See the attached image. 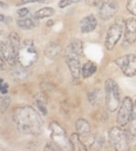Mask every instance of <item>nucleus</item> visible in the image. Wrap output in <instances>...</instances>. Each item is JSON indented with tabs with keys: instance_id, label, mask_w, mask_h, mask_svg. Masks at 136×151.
Wrapping results in <instances>:
<instances>
[{
	"instance_id": "1",
	"label": "nucleus",
	"mask_w": 136,
	"mask_h": 151,
	"mask_svg": "<svg viewBox=\"0 0 136 151\" xmlns=\"http://www.w3.org/2000/svg\"><path fill=\"white\" fill-rule=\"evenodd\" d=\"M17 129L26 135L39 136L42 132V121L37 111L29 105L20 106L13 115Z\"/></svg>"
},
{
	"instance_id": "2",
	"label": "nucleus",
	"mask_w": 136,
	"mask_h": 151,
	"mask_svg": "<svg viewBox=\"0 0 136 151\" xmlns=\"http://www.w3.org/2000/svg\"><path fill=\"white\" fill-rule=\"evenodd\" d=\"M20 43V37L16 32H11L6 41L0 42V51L3 59L11 66H14L18 63Z\"/></svg>"
},
{
	"instance_id": "3",
	"label": "nucleus",
	"mask_w": 136,
	"mask_h": 151,
	"mask_svg": "<svg viewBox=\"0 0 136 151\" xmlns=\"http://www.w3.org/2000/svg\"><path fill=\"white\" fill-rule=\"evenodd\" d=\"M38 52L33 40L26 39L21 43L18 54V63L25 67H30L38 59Z\"/></svg>"
},
{
	"instance_id": "4",
	"label": "nucleus",
	"mask_w": 136,
	"mask_h": 151,
	"mask_svg": "<svg viewBox=\"0 0 136 151\" xmlns=\"http://www.w3.org/2000/svg\"><path fill=\"white\" fill-rule=\"evenodd\" d=\"M105 103L109 112H115L120 106V93L119 86L112 78H108L104 84Z\"/></svg>"
},
{
	"instance_id": "5",
	"label": "nucleus",
	"mask_w": 136,
	"mask_h": 151,
	"mask_svg": "<svg viewBox=\"0 0 136 151\" xmlns=\"http://www.w3.org/2000/svg\"><path fill=\"white\" fill-rule=\"evenodd\" d=\"M108 139L110 144L115 150H128L129 137L127 132L119 127H112L108 131Z\"/></svg>"
},
{
	"instance_id": "6",
	"label": "nucleus",
	"mask_w": 136,
	"mask_h": 151,
	"mask_svg": "<svg viewBox=\"0 0 136 151\" xmlns=\"http://www.w3.org/2000/svg\"><path fill=\"white\" fill-rule=\"evenodd\" d=\"M49 130L52 142L54 143L60 150H67L71 148L66 130L63 129V127L58 122H52L49 125Z\"/></svg>"
},
{
	"instance_id": "7",
	"label": "nucleus",
	"mask_w": 136,
	"mask_h": 151,
	"mask_svg": "<svg viewBox=\"0 0 136 151\" xmlns=\"http://www.w3.org/2000/svg\"><path fill=\"white\" fill-rule=\"evenodd\" d=\"M80 54L71 47L68 46L66 50V62L73 79H79L81 74V66L80 61Z\"/></svg>"
},
{
	"instance_id": "8",
	"label": "nucleus",
	"mask_w": 136,
	"mask_h": 151,
	"mask_svg": "<svg viewBox=\"0 0 136 151\" xmlns=\"http://www.w3.org/2000/svg\"><path fill=\"white\" fill-rule=\"evenodd\" d=\"M133 107V101L130 97H125L122 99L119 107L117 118H116V122L120 127H124L130 122Z\"/></svg>"
},
{
	"instance_id": "9",
	"label": "nucleus",
	"mask_w": 136,
	"mask_h": 151,
	"mask_svg": "<svg viewBox=\"0 0 136 151\" xmlns=\"http://www.w3.org/2000/svg\"><path fill=\"white\" fill-rule=\"evenodd\" d=\"M115 63L127 77H133L136 75V55L131 54L123 55L116 58Z\"/></svg>"
},
{
	"instance_id": "10",
	"label": "nucleus",
	"mask_w": 136,
	"mask_h": 151,
	"mask_svg": "<svg viewBox=\"0 0 136 151\" xmlns=\"http://www.w3.org/2000/svg\"><path fill=\"white\" fill-rule=\"evenodd\" d=\"M123 30L124 27L121 22H115L110 27L105 38V47L107 50H111L116 46L121 39Z\"/></svg>"
},
{
	"instance_id": "11",
	"label": "nucleus",
	"mask_w": 136,
	"mask_h": 151,
	"mask_svg": "<svg viewBox=\"0 0 136 151\" xmlns=\"http://www.w3.org/2000/svg\"><path fill=\"white\" fill-rule=\"evenodd\" d=\"M118 9L119 6L114 0H103L99 4L98 15L102 20L107 21L117 14Z\"/></svg>"
},
{
	"instance_id": "12",
	"label": "nucleus",
	"mask_w": 136,
	"mask_h": 151,
	"mask_svg": "<svg viewBox=\"0 0 136 151\" xmlns=\"http://www.w3.org/2000/svg\"><path fill=\"white\" fill-rule=\"evenodd\" d=\"M124 40L130 44L136 42V19L134 18L128 19L125 21Z\"/></svg>"
},
{
	"instance_id": "13",
	"label": "nucleus",
	"mask_w": 136,
	"mask_h": 151,
	"mask_svg": "<svg viewBox=\"0 0 136 151\" xmlns=\"http://www.w3.org/2000/svg\"><path fill=\"white\" fill-rule=\"evenodd\" d=\"M97 27V20L93 14L83 18L80 22V29L82 33H90Z\"/></svg>"
},
{
	"instance_id": "14",
	"label": "nucleus",
	"mask_w": 136,
	"mask_h": 151,
	"mask_svg": "<svg viewBox=\"0 0 136 151\" xmlns=\"http://www.w3.org/2000/svg\"><path fill=\"white\" fill-rule=\"evenodd\" d=\"M61 47L54 42L48 44L44 50V55L51 60L56 59L61 55Z\"/></svg>"
},
{
	"instance_id": "15",
	"label": "nucleus",
	"mask_w": 136,
	"mask_h": 151,
	"mask_svg": "<svg viewBox=\"0 0 136 151\" xmlns=\"http://www.w3.org/2000/svg\"><path fill=\"white\" fill-rule=\"evenodd\" d=\"M76 130L80 137H88L91 133V127L89 122L84 118H80L76 122Z\"/></svg>"
},
{
	"instance_id": "16",
	"label": "nucleus",
	"mask_w": 136,
	"mask_h": 151,
	"mask_svg": "<svg viewBox=\"0 0 136 151\" xmlns=\"http://www.w3.org/2000/svg\"><path fill=\"white\" fill-rule=\"evenodd\" d=\"M13 70L11 71V75L17 80H24L28 77V71L26 67L19 63V66L14 65Z\"/></svg>"
},
{
	"instance_id": "17",
	"label": "nucleus",
	"mask_w": 136,
	"mask_h": 151,
	"mask_svg": "<svg viewBox=\"0 0 136 151\" xmlns=\"http://www.w3.org/2000/svg\"><path fill=\"white\" fill-rule=\"evenodd\" d=\"M80 135L78 134H73L68 137L71 149L73 150H88L86 146L80 140Z\"/></svg>"
},
{
	"instance_id": "18",
	"label": "nucleus",
	"mask_w": 136,
	"mask_h": 151,
	"mask_svg": "<svg viewBox=\"0 0 136 151\" xmlns=\"http://www.w3.org/2000/svg\"><path fill=\"white\" fill-rule=\"evenodd\" d=\"M97 70V66L93 62H87L81 67V75L84 78L91 77Z\"/></svg>"
},
{
	"instance_id": "19",
	"label": "nucleus",
	"mask_w": 136,
	"mask_h": 151,
	"mask_svg": "<svg viewBox=\"0 0 136 151\" xmlns=\"http://www.w3.org/2000/svg\"><path fill=\"white\" fill-rule=\"evenodd\" d=\"M38 19L35 17L33 18H26L23 19H19L17 22V24L22 30H31L37 26Z\"/></svg>"
},
{
	"instance_id": "20",
	"label": "nucleus",
	"mask_w": 136,
	"mask_h": 151,
	"mask_svg": "<svg viewBox=\"0 0 136 151\" xmlns=\"http://www.w3.org/2000/svg\"><path fill=\"white\" fill-rule=\"evenodd\" d=\"M55 13L54 9L52 7H44L40 10H38V11H36L35 14L33 16L35 17L38 20L42 19L47 17H50L52 15H53Z\"/></svg>"
},
{
	"instance_id": "21",
	"label": "nucleus",
	"mask_w": 136,
	"mask_h": 151,
	"mask_svg": "<svg viewBox=\"0 0 136 151\" xmlns=\"http://www.w3.org/2000/svg\"><path fill=\"white\" fill-rule=\"evenodd\" d=\"M102 97V93L100 89H94L92 91H90L88 94V101L92 105L96 104L100 100Z\"/></svg>"
},
{
	"instance_id": "22",
	"label": "nucleus",
	"mask_w": 136,
	"mask_h": 151,
	"mask_svg": "<svg viewBox=\"0 0 136 151\" xmlns=\"http://www.w3.org/2000/svg\"><path fill=\"white\" fill-rule=\"evenodd\" d=\"M130 133L132 136L136 137V100L134 102L133 111L130 121Z\"/></svg>"
},
{
	"instance_id": "23",
	"label": "nucleus",
	"mask_w": 136,
	"mask_h": 151,
	"mask_svg": "<svg viewBox=\"0 0 136 151\" xmlns=\"http://www.w3.org/2000/svg\"><path fill=\"white\" fill-rule=\"evenodd\" d=\"M68 46L71 47L73 50H75L76 52L79 53L80 55H82L83 54V44L81 41L79 39H73L70 42Z\"/></svg>"
},
{
	"instance_id": "24",
	"label": "nucleus",
	"mask_w": 136,
	"mask_h": 151,
	"mask_svg": "<svg viewBox=\"0 0 136 151\" xmlns=\"http://www.w3.org/2000/svg\"><path fill=\"white\" fill-rule=\"evenodd\" d=\"M127 10L134 16H136V0H127Z\"/></svg>"
},
{
	"instance_id": "25",
	"label": "nucleus",
	"mask_w": 136,
	"mask_h": 151,
	"mask_svg": "<svg viewBox=\"0 0 136 151\" xmlns=\"http://www.w3.org/2000/svg\"><path fill=\"white\" fill-rule=\"evenodd\" d=\"M103 137H101L99 135H96L94 137V140L93 143V150H99L101 147H103Z\"/></svg>"
},
{
	"instance_id": "26",
	"label": "nucleus",
	"mask_w": 136,
	"mask_h": 151,
	"mask_svg": "<svg viewBox=\"0 0 136 151\" xmlns=\"http://www.w3.org/2000/svg\"><path fill=\"white\" fill-rule=\"evenodd\" d=\"M10 102H11V99L8 96L2 97L0 99V108H1L2 113H4L7 110V108L10 106Z\"/></svg>"
},
{
	"instance_id": "27",
	"label": "nucleus",
	"mask_w": 136,
	"mask_h": 151,
	"mask_svg": "<svg viewBox=\"0 0 136 151\" xmlns=\"http://www.w3.org/2000/svg\"><path fill=\"white\" fill-rule=\"evenodd\" d=\"M50 0H20L18 5H24L30 3H49Z\"/></svg>"
},
{
	"instance_id": "28",
	"label": "nucleus",
	"mask_w": 136,
	"mask_h": 151,
	"mask_svg": "<svg viewBox=\"0 0 136 151\" xmlns=\"http://www.w3.org/2000/svg\"><path fill=\"white\" fill-rule=\"evenodd\" d=\"M37 106H38L39 111L42 113L44 115H46L47 114V108L46 104H45V102L41 101V100H38V101H37Z\"/></svg>"
},
{
	"instance_id": "29",
	"label": "nucleus",
	"mask_w": 136,
	"mask_h": 151,
	"mask_svg": "<svg viewBox=\"0 0 136 151\" xmlns=\"http://www.w3.org/2000/svg\"><path fill=\"white\" fill-rule=\"evenodd\" d=\"M74 3V0H61L58 3V6L60 8H65L68 6L72 5Z\"/></svg>"
},
{
	"instance_id": "30",
	"label": "nucleus",
	"mask_w": 136,
	"mask_h": 151,
	"mask_svg": "<svg viewBox=\"0 0 136 151\" xmlns=\"http://www.w3.org/2000/svg\"><path fill=\"white\" fill-rule=\"evenodd\" d=\"M17 14L21 18H25L29 14V9L28 8H21L17 11Z\"/></svg>"
},
{
	"instance_id": "31",
	"label": "nucleus",
	"mask_w": 136,
	"mask_h": 151,
	"mask_svg": "<svg viewBox=\"0 0 136 151\" xmlns=\"http://www.w3.org/2000/svg\"><path fill=\"white\" fill-rule=\"evenodd\" d=\"M7 89H8V84L6 83H3V78L1 79V86H0V91H1V93L3 94H5V93H7Z\"/></svg>"
},
{
	"instance_id": "32",
	"label": "nucleus",
	"mask_w": 136,
	"mask_h": 151,
	"mask_svg": "<svg viewBox=\"0 0 136 151\" xmlns=\"http://www.w3.org/2000/svg\"><path fill=\"white\" fill-rule=\"evenodd\" d=\"M86 3L92 6H95L97 5V4H100V3H98L97 0H86Z\"/></svg>"
},
{
	"instance_id": "33",
	"label": "nucleus",
	"mask_w": 136,
	"mask_h": 151,
	"mask_svg": "<svg viewBox=\"0 0 136 151\" xmlns=\"http://www.w3.org/2000/svg\"><path fill=\"white\" fill-rule=\"evenodd\" d=\"M0 5H1V7H2V8H4V7H8V6L7 5H6V4H4V3H3V2H1V3H0Z\"/></svg>"
},
{
	"instance_id": "34",
	"label": "nucleus",
	"mask_w": 136,
	"mask_h": 151,
	"mask_svg": "<svg viewBox=\"0 0 136 151\" xmlns=\"http://www.w3.org/2000/svg\"><path fill=\"white\" fill-rule=\"evenodd\" d=\"M0 16H1V22H3V19H4V17H3V14H1Z\"/></svg>"
},
{
	"instance_id": "35",
	"label": "nucleus",
	"mask_w": 136,
	"mask_h": 151,
	"mask_svg": "<svg viewBox=\"0 0 136 151\" xmlns=\"http://www.w3.org/2000/svg\"><path fill=\"white\" fill-rule=\"evenodd\" d=\"M74 1H75V0H74Z\"/></svg>"
}]
</instances>
